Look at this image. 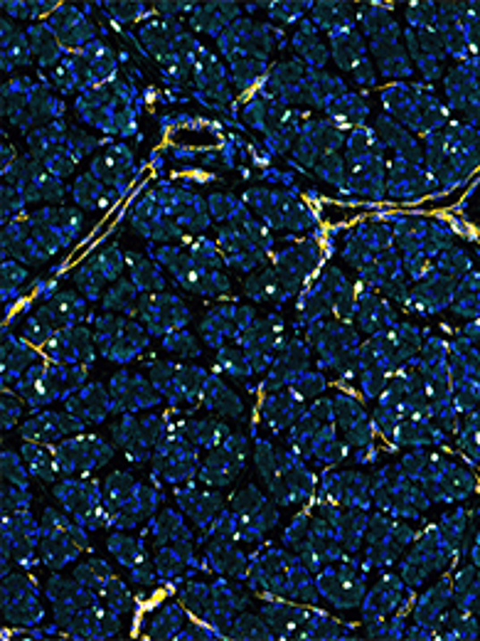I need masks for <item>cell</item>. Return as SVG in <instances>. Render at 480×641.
I'll list each match as a JSON object with an SVG mask.
<instances>
[{"label": "cell", "instance_id": "6da1fadb", "mask_svg": "<svg viewBox=\"0 0 480 641\" xmlns=\"http://www.w3.org/2000/svg\"><path fill=\"white\" fill-rule=\"evenodd\" d=\"M42 538H40V555L45 565H50L55 570L64 568L67 562L74 560L84 548V533L80 523H72L64 513H57L55 509H47L42 516Z\"/></svg>", "mask_w": 480, "mask_h": 641}, {"label": "cell", "instance_id": "7a4b0ae2", "mask_svg": "<svg viewBox=\"0 0 480 641\" xmlns=\"http://www.w3.org/2000/svg\"><path fill=\"white\" fill-rule=\"evenodd\" d=\"M94 341L99 346L101 355H106L114 363H129L133 355H139L148 346V336L139 323L116 316H101L97 320Z\"/></svg>", "mask_w": 480, "mask_h": 641}, {"label": "cell", "instance_id": "3957f363", "mask_svg": "<svg viewBox=\"0 0 480 641\" xmlns=\"http://www.w3.org/2000/svg\"><path fill=\"white\" fill-rule=\"evenodd\" d=\"M3 614L13 624L35 627L45 617L40 604L38 585L25 575H5L3 577Z\"/></svg>", "mask_w": 480, "mask_h": 641}, {"label": "cell", "instance_id": "277c9868", "mask_svg": "<svg viewBox=\"0 0 480 641\" xmlns=\"http://www.w3.org/2000/svg\"><path fill=\"white\" fill-rule=\"evenodd\" d=\"M114 457V447L101 437H77V440L62 441L55 449L57 471L74 476V474H89L99 469Z\"/></svg>", "mask_w": 480, "mask_h": 641}, {"label": "cell", "instance_id": "5b68a950", "mask_svg": "<svg viewBox=\"0 0 480 641\" xmlns=\"http://www.w3.org/2000/svg\"><path fill=\"white\" fill-rule=\"evenodd\" d=\"M139 313L150 336H168L182 329L190 319V311L185 309V303L178 296L156 291L139 301Z\"/></svg>", "mask_w": 480, "mask_h": 641}, {"label": "cell", "instance_id": "8992f818", "mask_svg": "<svg viewBox=\"0 0 480 641\" xmlns=\"http://www.w3.org/2000/svg\"><path fill=\"white\" fill-rule=\"evenodd\" d=\"M244 457H247V440L227 437L220 447L210 449V457L200 466V479L210 486H227L244 469Z\"/></svg>", "mask_w": 480, "mask_h": 641}, {"label": "cell", "instance_id": "52a82bcc", "mask_svg": "<svg viewBox=\"0 0 480 641\" xmlns=\"http://www.w3.org/2000/svg\"><path fill=\"white\" fill-rule=\"evenodd\" d=\"M318 592L341 610H350L362 604V577L352 565L323 568L316 577Z\"/></svg>", "mask_w": 480, "mask_h": 641}, {"label": "cell", "instance_id": "ba28073f", "mask_svg": "<svg viewBox=\"0 0 480 641\" xmlns=\"http://www.w3.org/2000/svg\"><path fill=\"white\" fill-rule=\"evenodd\" d=\"M94 336L84 326H70L60 329L45 343V353L50 355L52 363H64V365H89L94 361Z\"/></svg>", "mask_w": 480, "mask_h": 641}, {"label": "cell", "instance_id": "9c48e42d", "mask_svg": "<svg viewBox=\"0 0 480 641\" xmlns=\"http://www.w3.org/2000/svg\"><path fill=\"white\" fill-rule=\"evenodd\" d=\"M57 499L64 506V511L70 513L80 526H87L94 513L104 506V493H99L97 481L84 479H64L57 483Z\"/></svg>", "mask_w": 480, "mask_h": 641}, {"label": "cell", "instance_id": "30bf717a", "mask_svg": "<svg viewBox=\"0 0 480 641\" xmlns=\"http://www.w3.org/2000/svg\"><path fill=\"white\" fill-rule=\"evenodd\" d=\"M109 392L116 402V412H139L146 407H156L160 402V392L156 385L146 380L143 375H131V372H119L109 382Z\"/></svg>", "mask_w": 480, "mask_h": 641}, {"label": "cell", "instance_id": "8fae6325", "mask_svg": "<svg viewBox=\"0 0 480 641\" xmlns=\"http://www.w3.org/2000/svg\"><path fill=\"white\" fill-rule=\"evenodd\" d=\"M67 412L74 415L77 420L84 424H97L109 417L111 412H116V402L111 397V392L99 385V382H89V385H81L80 390L72 392L70 397L64 400Z\"/></svg>", "mask_w": 480, "mask_h": 641}, {"label": "cell", "instance_id": "7c38bea8", "mask_svg": "<svg viewBox=\"0 0 480 641\" xmlns=\"http://www.w3.org/2000/svg\"><path fill=\"white\" fill-rule=\"evenodd\" d=\"M87 427L84 422L77 420L70 412H42L38 417H32L22 424V440L40 441V444H50V441L81 432Z\"/></svg>", "mask_w": 480, "mask_h": 641}, {"label": "cell", "instance_id": "4fadbf2b", "mask_svg": "<svg viewBox=\"0 0 480 641\" xmlns=\"http://www.w3.org/2000/svg\"><path fill=\"white\" fill-rule=\"evenodd\" d=\"M313 611L303 607H293L286 602H269L264 604L261 617L269 621L274 634H279L281 639H306V629Z\"/></svg>", "mask_w": 480, "mask_h": 641}, {"label": "cell", "instance_id": "5bb4252c", "mask_svg": "<svg viewBox=\"0 0 480 641\" xmlns=\"http://www.w3.org/2000/svg\"><path fill=\"white\" fill-rule=\"evenodd\" d=\"M47 25L52 32L60 38L62 45H70V47H87L89 42H94V28L91 22L84 18V13L72 8V5H60L57 11L52 13L47 18Z\"/></svg>", "mask_w": 480, "mask_h": 641}, {"label": "cell", "instance_id": "9a60e30c", "mask_svg": "<svg viewBox=\"0 0 480 641\" xmlns=\"http://www.w3.org/2000/svg\"><path fill=\"white\" fill-rule=\"evenodd\" d=\"M205 382H207V375H205L202 368H198V365H178L175 375L160 390V395L168 397V402H173V405H181V402L195 405L198 400H202Z\"/></svg>", "mask_w": 480, "mask_h": 641}, {"label": "cell", "instance_id": "2e32d148", "mask_svg": "<svg viewBox=\"0 0 480 641\" xmlns=\"http://www.w3.org/2000/svg\"><path fill=\"white\" fill-rule=\"evenodd\" d=\"M300 415H303V400L296 397L289 388L266 397V402L261 405V417L274 432H281L291 427V424H296Z\"/></svg>", "mask_w": 480, "mask_h": 641}, {"label": "cell", "instance_id": "e0dca14e", "mask_svg": "<svg viewBox=\"0 0 480 641\" xmlns=\"http://www.w3.org/2000/svg\"><path fill=\"white\" fill-rule=\"evenodd\" d=\"M131 163H133L131 150L126 149L123 143H116V146H111L104 156H99V158L94 160L91 175L99 178L106 188H116V185H121V183L129 178Z\"/></svg>", "mask_w": 480, "mask_h": 641}, {"label": "cell", "instance_id": "ac0fdd59", "mask_svg": "<svg viewBox=\"0 0 480 641\" xmlns=\"http://www.w3.org/2000/svg\"><path fill=\"white\" fill-rule=\"evenodd\" d=\"M237 15H240L237 3H205V5H195L190 22L195 30H205L220 38L222 30H227Z\"/></svg>", "mask_w": 480, "mask_h": 641}, {"label": "cell", "instance_id": "d6986e66", "mask_svg": "<svg viewBox=\"0 0 480 641\" xmlns=\"http://www.w3.org/2000/svg\"><path fill=\"white\" fill-rule=\"evenodd\" d=\"M178 503L181 509L192 521L200 526L202 531L210 528V523L217 518V513L222 511V501L217 493H207V491H195V489H185V491H178Z\"/></svg>", "mask_w": 480, "mask_h": 641}, {"label": "cell", "instance_id": "ffe728a7", "mask_svg": "<svg viewBox=\"0 0 480 641\" xmlns=\"http://www.w3.org/2000/svg\"><path fill=\"white\" fill-rule=\"evenodd\" d=\"M237 309L234 303L227 306H217L210 311V316L202 320V336L210 346H222L227 338H237V329H240V320H237Z\"/></svg>", "mask_w": 480, "mask_h": 641}, {"label": "cell", "instance_id": "44dd1931", "mask_svg": "<svg viewBox=\"0 0 480 641\" xmlns=\"http://www.w3.org/2000/svg\"><path fill=\"white\" fill-rule=\"evenodd\" d=\"M207 560L220 575H230V577H244L249 565H247V555L237 551L232 545V538H220L207 548Z\"/></svg>", "mask_w": 480, "mask_h": 641}, {"label": "cell", "instance_id": "7402d4cb", "mask_svg": "<svg viewBox=\"0 0 480 641\" xmlns=\"http://www.w3.org/2000/svg\"><path fill=\"white\" fill-rule=\"evenodd\" d=\"M202 402H205L207 410L217 412L222 417H240V415H244V405H241L240 397L217 375H210L207 382H205Z\"/></svg>", "mask_w": 480, "mask_h": 641}, {"label": "cell", "instance_id": "603a6c76", "mask_svg": "<svg viewBox=\"0 0 480 641\" xmlns=\"http://www.w3.org/2000/svg\"><path fill=\"white\" fill-rule=\"evenodd\" d=\"M181 602L185 604V610L195 614L200 621H207L212 627L217 607H215V594H212L210 585L205 582H185V587L181 592Z\"/></svg>", "mask_w": 480, "mask_h": 641}, {"label": "cell", "instance_id": "cb8c5ba5", "mask_svg": "<svg viewBox=\"0 0 480 641\" xmlns=\"http://www.w3.org/2000/svg\"><path fill=\"white\" fill-rule=\"evenodd\" d=\"M32 45L28 32L18 30L15 25L3 21V70H13L18 64H30Z\"/></svg>", "mask_w": 480, "mask_h": 641}, {"label": "cell", "instance_id": "d4e9b609", "mask_svg": "<svg viewBox=\"0 0 480 641\" xmlns=\"http://www.w3.org/2000/svg\"><path fill=\"white\" fill-rule=\"evenodd\" d=\"M47 309H50L52 319H55V323H57V329L80 326V320L87 319V313H89L87 301L80 299L77 294H70V291L57 294V296H55L50 303H47Z\"/></svg>", "mask_w": 480, "mask_h": 641}, {"label": "cell", "instance_id": "484cf974", "mask_svg": "<svg viewBox=\"0 0 480 641\" xmlns=\"http://www.w3.org/2000/svg\"><path fill=\"white\" fill-rule=\"evenodd\" d=\"M32 361H35V355L28 348V343L5 336V341H3V380H21L22 372L30 368Z\"/></svg>", "mask_w": 480, "mask_h": 641}, {"label": "cell", "instance_id": "4316f807", "mask_svg": "<svg viewBox=\"0 0 480 641\" xmlns=\"http://www.w3.org/2000/svg\"><path fill=\"white\" fill-rule=\"evenodd\" d=\"M293 45H296V50L300 52V57L308 62L310 70L325 67L328 50H325V45L320 40L316 22H300L299 32H296V38H293Z\"/></svg>", "mask_w": 480, "mask_h": 641}, {"label": "cell", "instance_id": "83f0119b", "mask_svg": "<svg viewBox=\"0 0 480 641\" xmlns=\"http://www.w3.org/2000/svg\"><path fill=\"white\" fill-rule=\"evenodd\" d=\"M182 432H185V437L200 449H215V447H220L222 441L230 437V430H227V424L220 420H192V422H182Z\"/></svg>", "mask_w": 480, "mask_h": 641}, {"label": "cell", "instance_id": "f1b7e54d", "mask_svg": "<svg viewBox=\"0 0 480 641\" xmlns=\"http://www.w3.org/2000/svg\"><path fill=\"white\" fill-rule=\"evenodd\" d=\"M126 267L131 271V281L139 286V291H160L165 286V277L160 274L158 264L146 260L143 254L129 252L126 254Z\"/></svg>", "mask_w": 480, "mask_h": 641}, {"label": "cell", "instance_id": "f546056e", "mask_svg": "<svg viewBox=\"0 0 480 641\" xmlns=\"http://www.w3.org/2000/svg\"><path fill=\"white\" fill-rule=\"evenodd\" d=\"M28 40L32 45V52L38 55L42 67H50L62 57V42L60 38L52 32L50 25H30L28 28Z\"/></svg>", "mask_w": 480, "mask_h": 641}, {"label": "cell", "instance_id": "4dcf8cb0", "mask_svg": "<svg viewBox=\"0 0 480 641\" xmlns=\"http://www.w3.org/2000/svg\"><path fill=\"white\" fill-rule=\"evenodd\" d=\"M244 296L251 301H279L286 299L283 284H281L276 269H261L244 284Z\"/></svg>", "mask_w": 480, "mask_h": 641}, {"label": "cell", "instance_id": "1f68e13d", "mask_svg": "<svg viewBox=\"0 0 480 641\" xmlns=\"http://www.w3.org/2000/svg\"><path fill=\"white\" fill-rule=\"evenodd\" d=\"M22 459L28 464V469H30V476L40 481H55V474H57L55 454L47 447H42L40 441H25Z\"/></svg>", "mask_w": 480, "mask_h": 641}, {"label": "cell", "instance_id": "d6a6232c", "mask_svg": "<svg viewBox=\"0 0 480 641\" xmlns=\"http://www.w3.org/2000/svg\"><path fill=\"white\" fill-rule=\"evenodd\" d=\"M328 114L333 116V124L338 129H345V126H358L360 129L362 119L367 116V107L360 97L355 94H342L341 99H335L328 107Z\"/></svg>", "mask_w": 480, "mask_h": 641}, {"label": "cell", "instance_id": "836d02e7", "mask_svg": "<svg viewBox=\"0 0 480 641\" xmlns=\"http://www.w3.org/2000/svg\"><path fill=\"white\" fill-rule=\"evenodd\" d=\"M74 201L80 202L81 208H104V205H109V201H114L119 192H106V185L99 181V178H94V175H81L80 181L74 183Z\"/></svg>", "mask_w": 480, "mask_h": 641}, {"label": "cell", "instance_id": "e575fe53", "mask_svg": "<svg viewBox=\"0 0 480 641\" xmlns=\"http://www.w3.org/2000/svg\"><path fill=\"white\" fill-rule=\"evenodd\" d=\"M352 5L350 3H316L313 5V18L318 30H338L342 25H352Z\"/></svg>", "mask_w": 480, "mask_h": 641}, {"label": "cell", "instance_id": "d590c367", "mask_svg": "<svg viewBox=\"0 0 480 641\" xmlns=\"http://www.w3.org/2000/svg\"><path fill=\"white\" fill-rule=\"evenodd\" d=\"M104 309L109 311H123V313H133L139 311V286L131 279H119L111 284L106 294H104Z\"/></svg>", "mask_w": 480, "mask_h": 641}, {"label": "cell", "instance_id": "8d00e7d4", "mask_svg": "<svg viewBox=\"0 0 480 641\" xmlns=\"http://www.w3.org/2000/svg\"><path fill=\"white\" fill-rule=\"evenodd\" d=\"M182 610L178 604H165L160 607V611L153 617L148 627L150 639H175L182 631Z\"/></svg>", "mask_w": 480, "mask_h": 641}, {"label": "cell", "instance_id": "74e56055", "mask_svg": "<svg viewBox=\"0 0 480 641\" xmlns=\"http://www.w3.org/2000/svg\"><path fill=\"white\" fill-rule=\"evenodd\" d=\"M230 637L232 639H274V629L266 620H259L254 614H241L232 621Z\"/></svg>", "mask_w": 480, "mask_h": 641}, {"label": "cell", "instance_id": "f35d334b", "mask_svg": "<svg viewBox=\"0 0 480 641\" xmlns=\"http://www.w3.org/2000/svg\"><path fill=\"white\" fill-rule=\"evenodd\" d=\"M97 594H99V600L104 602L109 610L119 611V614H123V611H129L131 607H133L131 592L126 590V585H123L119 577H114V575L101 585L99 590H97Z\"/></svg>", "mask_w": 480, "mask_h": 641}, {"label": "cell", "instance_id": "ab89813d", "mask_svg": "<svg viewBox=\"0 0 480 641\" xmlns=\"http://www.w3.org/2000/svg\"><path fill=\"white\" fill-rule=\"evenodd\" d=\"M153 535H156V541L160 545H165V543H173L178 541V538H188L190 533L185 528V523L178 513L173 511H165L160 513L158 518L153 521Z\"/></svg>", "mask_w": 480, "mask_h": 641}, {"label": "cell", "instance_id": "60d3db41", "mask_svg": "<svg viewBox=\"0 0 480 641\" xmlns=\"http://www.w3.org/2000/svg\"><path fill=\"white\" fill-rule=\"evenodd\" d=\"M89 264L94 267V269L99 271L101 279L109 284V281H119L121 271H123V267H126V257L121 254L116 244H111V247H106V250L101 252L99 257H94Z\"/></svg>", "mask_w": 480, "mask_h": 641}, {"label": "cell", "instance_id": "b9f144b4", "mask_svg": "<svg viewBox=\"0 0 480 641\" xmlns=\"http://www.w3.org/2000/svg\"><path fill=\"white\" fill-rule=\"evenodd\" d=\"M109 552L121 565H126V568H133L136 562L146 558L143 543H140L139 538H126V535H111Z\"/></svg>", "mask_w": 480, "mask_h": 641}, {"label": "cell", "instance_id": "7bdbcfd3", "mask_svg": "<svg viewBox=\"0 0 480 641\" xmlns=\"http://www.w3.org/2000/svg\"><path fill=\"white\" fill-rule=\"evenodd\" d=\"M217 368L224 371V375L241 378V380L249 378V375H254L247 353L240 351V348H222V351L217 353Z\"/></svg>", "mask_w": 480, "mask_h": 641}, {"label": "cell", "instance_id": "ee69618b", "mask_svg": "<svg viewBox=\"0 0 480 641\" xmlns=\"http://www.w3.org/2000/svg\"><path fill=\"white\" fill-rule=\"evenodd\" d=\"M3 8H5V13L8 15H13V18H21V21H38V18H42V15H47L50 18L52 13L57 11L60 8V3H22V0H5L3 3Z\"/></svg>", "mask_w": 480, "mask_h": 641}, {"label": "cell", "instance_id": "f6af8a7d", "mask_svg": "<svg viewBox=\"0 0 480 641\" xmlns=\"http://www.w3.org/2000/svg\"><path fill=\"white\" fill-rule=\"evenodd\" d=\"M74 577H77L84 587H89V590L97 592L101 585L111 577V568L106 565V560L94 558V560L80 565V568L74 570Z\"/></svg>", "mask_w": 480, "mask_h": 641}, {"label": "cell", "instance_id": "bcb514c9", "mask_svg": "<svg viewBox=\"0 0 480 641\" xmlns=\"http://www.w3.org/2000/svg\"><path fill=\"white\" fill-rule=\"evenodd\" d=\"M289 390L300 397V400H310V397H318L320 392L325 390V378L320 372L313 371H303L299 372L293 380H291Z\"/></svg>", "mask_w": 480, "mask_h": 641}, {"label": "cell", "instance_id": "7dc6e473", "mask_svg": "<svg viewBox=\"0 0 480 641\" xmlns=\"http://www.w3.org/2000/svg\"><path fill=\"white\" fill-rule=\"evenodd\" d=\"M163 348L168 353H175V355H181V358H198L200 355V346L198 341L192 338L190 333L185 331V329H178V331L168 333V336H163Z\"/></svg>", "mask_w": 480, "mask_h": 641}, {"label": "cell", "instance_id": "c3c4849f", "mask_svg": "<svg viewBox=\"0 0 480 641\" xmlns=\"http://www.w3.org/2000/svg\"><path fill=\"white\" fill-rule=\"evenodd\" d=\"M266 77V64L261 60H240L232 64V80L237 87H251Z\"/></svg>", "mask_w": 480, "mask_h": 641}, {"label": "cell", "instance_id": "681fc988", "mask_svg": "<svg viewBox=\"0 0 480 641\" xmlns=\"http://www.w3.org/2000/svg\"><path fill=\"white\" fill-rule=\"evenodd\" d=\"M264 503H266L264 493H261L254 483H247V486L234 496V513L240 516V521H244V518H249V516L259 511Z\"/></svg>", "mask_w": 480, "mask_h": 641}, {"label": "cell", "instance_id": "f907efd6", "mask_svg": "<svg viewBox=\"0 0 480 641\" xmlns=\"http://www.w3.org/2000/svg\"><path fill=\"white\" fill-rule=\"evenodd\" d=\"M30 511V491L5 483L3 486V513L5 516H18V513Z\"/></svg>", "mask_w": 480, "mask_h": 641}, {"label": "cell", "instance_id": "816d5d0a", "mask_svg": "<svg viewBox=\"0 0 480 641\" xmlns=\"http://www.w3.org/2000/svg\"><path fill=\"white\" fill-rule=\"evenodd\" d=\"M28 474H30V469H28L25 459H18L13 451H3V479H5V483L28 489Z\"/></svg>", "mask_w": 480, "mask_h": 641}, {"label": "cell", "instance_id": "f5cc1de1", "mask_svg": "<svg viewBox=\"0 0 480 641\" xmlns=\"http://www.w3.org/2000/svg\"><path fill=\"white\" fill-rule=\"evenodd\" d=\"M254 457H257V466H259L261 476L266 479V483H271L274 476H276V471H279V451L274 449L266 440H259Z\"/></svg>", "mask_w": 480, "mask_h": 641}, {"label": "cell", "instance_id": "db71d44e", "mask_svg": "<svg viewBox=\"0 0 480 641\" xmlns=\"http://www.w3.org/2000/svg\"><path fill=\"white\" fill-rule=\"evenodd\" d=\"M25 279H28V269L22 264L13 260L3 261V296H5V301L18 294V286Z\"/></svg>", "mask_w": 480, "mask_h": 641}, {"label": "cell", "instance_id": "11a10c76", "mask_svg": "<svg viewBox=\"0 0 480 641\" xmlns=\"http://www.w3.org/2000/svg\"><path fill=\"white\" fill-rule=\"evenodd\" d=\"M345 160L338 156V153H325L323 158L318 160V175L325 183H333V185H342L345 183Z\"/></svg>", "mask_w": 480, "mask_h": 641}, {"label": "cell", "instance_id": "9f6ffc18", "mask_svg": "<svg viewBox=\"0 0 480 641\" xmlns=\"http://www.w3.org/2000/svg\"><path fill=\"white\" fill-rule=\"evenodd\" d=\"M74 163H77V158L62 146V149L52 150L50 156L45 158V171L55 175V178H64V175H70L74 171Z\"/></svg>", "mask_w": 480, "mask_h": 641}, {"label": "cell", "instance_id": "6f0895ef", "mask_svg": "<svg viewBox=\"0 0 480 641\" xmlns=\"http://www.w3.org/2000/svg\"><path fill=\"white\" fill-rule=\"evenodd\" d=\"M310 5L313 3H266V11H269V18H274V21L293 22L299 21Z\"/></svg>", "mask_w": 480, "mask_h": 641}, {"label": "cell", "instance_id": "680465c9", "mask_svg": "<svg viewBox=\"0 0 480 641\" xmlns=\"http://www.w3.org/2000/svg\"><path fill=\"white\" fill-rule=\"evenodd\" d=\"M308 543H310L308 518H306V516H299V518L289 526V531H286V545L300 552Z\"/></svg>", "mask_w": 480, "mask_h": 641}, {"label": "cell", "instance_id": "91938a15", "mask_svg": "<svg viewBox=\"0 0 480 641\" xmlns=\"http://www.w3.org/2000/svg\"><path fill=\"white\" fill-rule=\"evenodd\" d=\"M207 208H210L212 218L230 222L232 215H234V212H237V208H240V202L234 201L232 195H222V192H217V195H210Z\"/></svg>", "mask_w": 480, "mask_h": 641}, {"label": "cell", "instance_id": "94428289", "mask_svg": "<svg viewBox=\"0 0 480 641\" xmlns=\"http://www.w3.org/2000/svg\"><path fill=\"white\" fill-rule=\"evenodd\" d=\"M104 13L114 15L116 21L131 22L146 13V5L143 3H104Z\"/></svg>", "mask_w": 480, "mask_h": 641}, {"label": "cell", "instance_id": "6125c7cd", "mask_svg": "<svg viewBox=\"0 0 480 641\" xmlns=\"http://www.w3.org/2000/svg\"><path fill=\"white\" fill-rule=\"evenodd\" d=\"M64 149L70 150L72 156L80 160L84 158L87 153H91V150L97 149V139L84 136L80 131H72V133H67V139H64Z\"/></svg>", "mask_w": 480, "mask_h": 641}, {"label": "cell", "instance_id": "be15d7a7", "mask_svg": "<svg viewBox=\"0 0 480 641\" xmlns=\"http://www.w3.org/2000/svg\"><path fill=\"white\" fill-rule=\"evenodd\" d=\"M22 205H25V201H22V195L21 191L15 188V185H11V183H3V222H8L15 218V212L22 210Z\"/></svg>", "mask_w": 480, "mask_h": 641}, {"label": "cell", "instance_id": "e7e4bbea", "mask_svg": "<svg viewBox=\"0 0 480 641\" xmlns=\"http://www.w3.org/2000/svg\"><path fill=\"white\" fill-rule=\"evenodd\" d=\"M21 415L22 402L11 392H3V430H11L13 424L21 420Z\"/></svg>", "mask_w": 480, "mask_h": 641}, {"label": "cell", "instance_id": "03108f58", "mask_svg": "<svg viewBox=\"0 0 480 641\" xmlns=\"http://www.w3.org/2000/svg\"><path fill=\"white\" fill-rule=\"evenodd\" d=\"M129 570H131V580L139 582V585H153V582H156V575H158L156 562L146 560V558L140 562H136V565L129 568Z\"/></svg>", "mask_w": 480, "mask_h": 641}, {"label": "cell", "instance_id": "003e7915", "mask_svg": "<svg viewBox=\"0 0 480 641\" xmlns=\"http://www.w3.org/2000/svg\"><path fill=\"white\" fill-rule=\"evenodd\" d=\"M62 195H64V185L60 183V178L47 175V178H45V185H42V201L60 202Z\"/></svg>", "mask_w": 480, "mask_h": 641}]
</instances>
